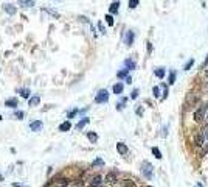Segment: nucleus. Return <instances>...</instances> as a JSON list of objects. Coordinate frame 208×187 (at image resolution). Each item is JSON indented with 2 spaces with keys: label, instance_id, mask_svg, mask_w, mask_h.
I'll return each instance as SVG.
<instances>
[{
  "label": "nucleus",
  "instance_id": "36",
  "mask_svg": "<svg viewBox=\"0 0 208 187\" xmlns=\"http://www.w3.org/2000/svg\"><path fill=\"white\" fill-rule=\"evenodd\" d=\"M98 28H99V31H101L103 34H106V28H104L103 22H98Z\"/></svg>",
  "mask_w": 208,
  "mask_h": 187
},
{
  "label": "nucleus",
  "instance_id": "42",
  "mask_svg": "<svg viewBox=\"0 0 208 187\" xmlns=\"http://www.w3.org/2000/svg\"><path fill=\"white\" fill-rule=\"evenodd\" d=\"M148 52H149V53L152 52V44H151V42H148Z\"/></svg>",
  "mask_w": 208,
  "mask_h": 187
},
{
  "label": "nucleus",
  "instance_id": "24",
  "mask_svg": "<svg viewBox=\"0 0 208 187\" xmlns=\"http://www.w3.org/2000/svg\"><path fill=\"white\" fill-rule=\"evenodd\" d=\"M151 151H152V154L155 156L157 159H161V158H163V156H161V151H160L157 147H152V148H151Z\"/></svg>",
  "mask_w": 208,
  "mask_h": 187
},
{
  "label": "nucleus",
  "instance_id": "12",
  "mask_svg": "<svg viewBox=\"0 0 208 187\" xmlns=\"http://www.w3.org/2000/svg\"><path fill=\"white\" fill-rule=\"evenodd\" d=\"M115 181H117V171H110V173L106 175V182H109V184H113Z\"/></svg>",
  "mask_w": 208,
  "mask_h": 187
},
{
  "label": "nucleus",
  "instance_id": "30",
  "mask_svg": "<svg viewBox=\"0 0 208 187\" xmlns=\"http://www.w3.org/2000/svg\"><path fill=\"white\" fill-rule=\"evenodd\" d=\"M152 94H154V97H155V98H161L160 97V87L159 86H154L152 87Z\"/></svg>",
  "mask_w": 208,
  "mask_h": 187
},
{
  "label": "nucleus",
  "instance_id": "14",
  "mask_svg": "<svg viewBox=\"0 0 208 187\" xmlns=\"http://www.w3.org/2000/svg\"><path fill=\"white\" fill-rule=\"evenodd\" d=\"M19 6H22V8H31V6H34V0H19Z\"/></svg>",
  "mask_w": 208,
  "mask_h": 187
},
{
  "label": "nucleus",
  "instance_id": "39",
  "mask_svg": "<svg viewBox=\"0 0 208 187\" xmlns=\"http://www.w3.org/2000/svg\"><path fill=\"white\" fill-rule=\"evenodd\" d=\"M208 66V55H207V58H205V61H203V64H202V69H205Z\"/></svg>",
  "mask_w": 208,
  "mask_h": 187
},
{
  "label": "nucleus",
  "instance_id": "22",
  "mask_svg": "<svg viewBox=\"0 0 208 187\" xmlns=\"http://www.w3.org/2000/svg\"><path fill=\"white\" fill-rule=\"evenodd\" d=\"M17 92L20 94L24 98H28V100L31 98V97H30V94H31V92H30V89H26V87H22V89H19V90H17Z\"/></svg>",
  "mask_w": 208,
  "mask_h": 187
},
{
  "label": "nucleus",
  "instance_id": "10",
  "mask_svg": "<svg viewBox=\"0 0 208 187\" xmlns=\"http://www.w3.org/2000/svg\"><path fill=\"white\" fill-rule=\"evenodd\" d=\"M118 10H120V2H112L110 3V8H109V14H117Z\"/></svg>",
  "mask_w": 208,
  "mask_h": 187
},
{
  "label": "nucleus",
  "instance_id": "26",
  "mask_svg": "<svg viewBox=\"0 0 208 187\" xmlns=\"http://www.w3.org/2000/svg\"><path fill=\"white\" fill-rule=\"evenodd\" d=\"M161 89H163V95H161V100H165V98L168 97V92H169V87H168L166 83H163V84H161Z\"/></svg>",
  "mask_w": 208,
  "mask_h": 187
},
{
  "label": "nucleus",
  "instance_id": "4",
  "mask_svg": "<svg viewBox=\"0 0 208 187\" xmlns=\"http://www.w3.org/2000/svg\"><path fill=\"white\" fill-rule=\"evenodd\" d=\"M134 41H135V33L132 31V30H128V31L124 33V44L130 47V45L134 44Z\"/></svg>",
  "mask_w": 208,
  "mask_h": 187
},
{
  "label": "nucleus",
  "instance_id": "19",
  "mask_svg": "<svg viewBox=\"0 0 208 187\" xmlns=\"http://www.w3.org/2000/svg\"><path fill=\"white\" fill-rule=\"evenodd\" d=\"M154 73H155V77H157V78L163 80V78H165V75H166V70H165L163 67H159V69H155V70H154Z\"/></svg>",
  "mask_w": 208,
  "mask_h": 187
},
{
  "label": "nucleus",
  "instance_id": "21",
  "mask_svg": "<svg viewBox=\"0 0 208 187\" xmlns=\"http://www.w3.org/2000/svg\"><path fill=\"white\" fill-rule=\"evenodd\" d=\"M87 139L90 140L92 143H96V142H98V134L93 133V131H88V133H87Z\"/></svg>",
  "mask_w": 208,
  "mask_h": 187
},
{
  "label": "nucleus",
  "instance_id": "44",
  "mask_svg": "<svg viewBox=\"0 0 208 187\" xmlns=\"http://www.w3.org/2000/svg\"><path fill=\"white\" fill-rule=\"evenodd\" d=\"M205 120H207V123H208V108H207V114H205Z\"/></svg>",
  "mask_w": 208,
  "mask_h": 187
},
{
  "label": "nucleus",
  "instance_id": "25",
  "mask_svg": "<svg viewBox=\"0 0 208 187\" xmlns=\"http://www.w3.org/2000/svg\"><path fill=\"white\" fill-rule=\"evenodd\" d=\"M128 73H129V70H128V69H123V70H120V72H118V73H117V77L120 78V80H123V78L129 77Z\"/></svg>",
  "mask_w": 208,
  "mask_h": 187
},
{
  "label": "nucleus",
  "instance_id": "45",
  "mask_svg": "<svg viewBox=\"0 0 208 187\" xmlns=\"http://www.w3.org/2000/svg\"><path fill=\"white\" fill-rule=\"evenodd\" d=\"M0 181H3V178H2V175H0Z\"/></svg>",
  "mask_w": 208,
  "mask_h": 187
},
{
  "label": "nucleus",
  "instance_id": "9",
  "mask_svg": "<svg viewBox=\"0 0 208 187\" xmlns=\"http://www.w3.org/2000/svg\"><path fill=\"white\" fill-rule=\"evenodd\" d=\"M3 10H5V13L11 14V16L16 14V11H17V8H16V6H13L11 3H5V5H3Z\"/></svg>",
  "mask_w": 208,
  "mask_h": 187
},
{
  "label": "nucleus",
  "instance_id": "15",
  "mask_svg": "<svg viewBox=\"0 0 208 187\" xmlns=\"http://www.w3.org/2000/svg\"><path fill=\"white\" fill-rule=\"evenodd\" d=\"M176 78H177V72L176 70H169V75H168V84L172 86L176 83Z\"/></svg>",
  "mask_w": 208,
  "mask_h": 187
},
{
  "label": "nucleus",
  "instance_id": "20",
  "mask_svg": "<svg viewBox=\"0 0 208 187\" xmlns=\"http://www.w3.org/2000/svg\"><path fill=\"white\" fill-rule=\"evenodd\" d=\"M135 67H137L135 61H132V59H126L124 61V69H128V70H134Z\"/></svg>",
  "mask_w": 208,
  "mask_h": 187
},
{
  "label": "nucleus",
  "instance_id": "37",
  "mask_svg": "<svg viewBox=\"0 0 208 187\" xmlns=\"http://www.w3.org/2000/svg\"><path fill=\"white\" fill-rule=\"evenodd\" d=\"M135 112H137V116H143V108H141V106H138V108L135 109Z\"/></svg>",
  "mask_w": 208,
  "mask_h": 187
},
{
  "label": "nucleus",
  "instance_id": "31",
  "mask_svg": "<svg viewBox=\"0 0 208 187\" xmlns=\"http://www.w3.org/2000/svg\"><path fill=\"white\" fill-rule=\"evenodd\" d=\"M92 165H93V167H103V165H104V161H103L101 158H98V159H95V161H93Z\"/></svg>",
  "mask_w": 208,
  "mask_h": 187
},
{
  "label": "nucleus",
  "instance_id": "6",
  "mask_svg": "<svg viewBox=\"0 0 208 187\" xmlns=\"http://www.w3.org/2000/svg\"><path fill=\"white\" fill-rule=\"evenodd\" d=\"M42 126H44V125H42L41 120H34V122H31V123H30V129H31V131H34V133L42 131Z\"/></svg>",
  "mask_w": 208,
  "mask_h": 187
},
{
  "label": "nucleus",
  "instance_id": "41",
  "mask_svg": "<svg viewBox=\"0 0 208 187\" xmlns=\"http://www.w3.org/2000/svg\"><path fill=\"white\" fill-rule=\"evenodd\" d=\"M124 81L128 83V84H130V83H132V78H130V77H126V78H124Z\"/></svg>",
  "mask_w": 208,
  "mask_h": 187
},
{
  "label": "nucleus",
  "instance_id": "47",
  "mask_svg": "<svg viewBox=\"0 0 208 187\" xmlns=\"http://www.w3.org/2000/svg\"><path fill=\"white\" fill-rule=\"evenodd\" d=\"M146 187H151V186H146Z\"/></svg>",
  "mask_w": 208,
  "mask_h": 187
},
{
  "label": "nucleus",
  "instance_id": "5",
  "mask_svg": "<svg viewBox=\"0 0 208 187\" xmlns=\"http://www.w3.org/2000/svg\"><path fill=\"white\" fill-rule=\"evenodd\" d=\"M194 143H196V147H203V143H205V136H203V133H196Z\"/></svg>",
  "mask_w": 208,
  "mask_h": 187
},
{
  "label": "nucleus",
  "instance_id": "32",
  "mask_svg": "<svg viewBox=\"0 0 208 187\" xmlns=\"http://www.w3.org/2000/svg\"><path fill=\"white\" fill-rule=\"evenodd\" d=\"M138 3H140V0H129V8H130V10L137 8Z\"/></svg>",
  "mask_w": 208,
  "mask_h": 187
},
{
  "label": "nucleus",
  "instance_id": "11",
  "mask_svg": "<svg viewBox=\"0 0 208 187\" xmlns=\"http://www.w3.org/2000/svg\"><path fill=\"white\" fill-rule=\"evenodd\" d=\"M88 122H90V119H88V117H82V119H81L78 123H76V129H82L84 126H86V125H88Z\"/></svg>",
  "mask_w": 208,
  "mask_h": 187
},
{
  "label": "nucleus",
  "instance_id": "28",
  "mask_svg": "<svg viewBox=\"0 0 208 187\" xmlns=\"http://www.w3.org/2000/svg\"><path fill=\"white\" fill-rule=\"evenodd\" d=\"M126 101H128V98L123 97V98H121V101H120V103H117V109H118V111L124 109V103H126Z\"/></svg>",
  "mask_w": 208,
  "mask_h": 187
},
{
  "label": "nucleus",
  "instance_id": "3",
  "mask_svg": "<svg viewBox=\"0 0 208 187\" xmlns=\"http://www.w3.org/2000/svg\"><path fill=\"white\" fill-rule=\"evenodd\" d=\"M207 108H208V106H200L197 111H194V120H196V122H202L203 119H205Z\"/></svg>",
  "mask_w": 208,
  "mask_h": 187
},
{
  "label": "nucleus",
  "instance_id": "33",
  "mask_svg": "<svg viewBox=\"0 0 208 187\" xmlns=\"http://www.w3.org/2000/svg\"><path fill=\"white\" fill-rule=\"evenodd\" d=\"M14 119L22 120V119H24V112H22V111H16V112H14Z\"/></svg>",
  "mask_w": 208,
  "mask_h": 187
},
{
  "label": "nucleus",
  "instance_id": "38",
  "mask_svg": "<svg viewBox=\"0 0 208 187\" xmlns=\"http://www.w3.org/2000/svg\"><path fill=\"white\" fill-rule=\"evenodd\" d=\"M45 11H47V13H50L51 16H55V17H59V14H57L56 11H53V10H45Z\"/></svg>",
  "mask_w": 208,
  "mask_h": 187
},
{
  "label": "nucleus",
  "instance_id": "34",
  "mask_svg": "<svg viewBox=\"0 0 208 187\" xmlns=\"http://www.w3.org/2000/svg\"><path fill=\"white\" fill-rule=\"evenodd\" d=\"M78 112H79V109H73V111H70V112L67 114V119H73V117H75Z\"/></svg>",
  "mask_w": 208,
  "mask_h": 187
},
{
  "label": "nucleus",
  "instance_id": "16",
  "mask_svg": "<svg viewBox=\"0 0 208 187\" xmlns=\"http://www.w3.org/2000/svg\"><path fill=\"white\" fill-rule=\"evenodd\" d=\"M103 184V178L99 176V175H96V176L92 179V182H90V187H99Z\"/></svg>",
  "mask_w": 208,
  "mask_h": 187
},
{
  "label": "nucleus",
  "instance_id": "48",
  "mask_svg": "<svg viewBox=\"0 0 208 187\" xmlns=\"http://www.w3.org/2000/svg\"><path fill=\"white\" fill-rule=\"evenodd\" d=\"M207 78H208V73H207Z\"/></svg>",
  "mask_w": 208,
  "mask_h": 187
},
{
  "label": "nucleus",
  "instance_id": "17",
  "mask_svg": "<svg viewBox=\"0 0 208 187\" xmlns=\"http://www.w3.org/2000/svg\"><path fill=\"white\" fill-rule=\"evenodd\" d=\"M68 186V179H57L51 184V187H67Z\"/></svg>",
  "mask_w": 208,
  "mask_h": 187
},
{
  "label": "nucleus",
  "instance_id": "29",
  "mask_svg": "<svg viewBox=\"0 0 208 187\" xmlns=\"http://www.w3.org/2000/svg\"><path fill=\"white\" fill-rule=\"evenodd\" d=\"M104 19H106V22H107V25H109V27H112V25L115 24V22H113V16H112V14H107V16L104 17Z\"/></svg>",
  "mask_w": 208,
  "mask_h": 187
},
{
  "label": "nucleus",
  "instance_id": "23",
  "mask_svg": "<svg viewBox=\"0 0 208 187\" xmlns=\"http://www.w3.org/2000/svg\"><path fill=\"white\" fill-rule=\"evenodd\" d=\"M39 103H41V97H37V95H34V97H31V98L28 100V105H30V106H37Z\"/></svg>",
  "mask_w": 208,
  "mask_h": 187
},
{
  "label": "nucleus",
  "instance_id": "2",
  "mask_svg": "<svg viewBox=\"0 0 208 187\" xmlns=\"http://www.w3.org/2000/svg\"><path fill=\"white\" fill-rule=\"evenodd\" d=\"M107 101H109V92H107L106 89L98 90V94H96V97H95V103L103 105V103H107Z\"/></svg>",
  "mask_w": 208,
  "mask_h": 187
},
{
  "label": "nucleus",
  "instance_id": "7",
  "mask_svg": "<svg viewBox=\"0 0 208 187\" xmlns=\"http://www.w3.org/2000/svg\"><path fill=\"white\" fill-rule=\"evenodd\" d=\"M117 151L120 154H128V151H129V148H128V145L126 143H123V142H118L117 143Z\"/></svg>",
  "mask_w": 208,
  "mask_h": 187
},
{
  "label": "nucleus",
  "instance_id": "40",
  "mask_svg": "<svg viewBox=\"0 0 208 187\" xmlns=\"http://www.w3.org/2000/svg\"><path fill=\"white\" fill-rule=\"evenodd\" d=\"M203 136H205V140L208 142V126L205 128V131H203Z\"/></svg>",
  "mask_w": 208,
  "mask_h": 187
},
{
  "label": "nucleus",
  "instance_id": "27",
  "mask_svg": "<svg viewBox=\"0 0 208 187\" xmlns=\"http://www.w3.org/2000/svg\"><path fill=\"white\" fill-rule=\"evenodd\" d=\"M192 66H194V58H191V59H188V61H186V64H185L183 70H185V72H188Z\"/></svg>",
  "mask_w": 208,
  "mask_h": 187
},
{
  "label": "nucleus",
  "instance_id": "46",
  "mask_svg": "<svg viewBox=\"0 0 208 187\" xmlns=\"http://www.w3.org/2000/svg\"><path fill=\"white\" fill-rule=\"evenodd\" d=\"M0 120H2V116H0Z\"/></svg>",
  "mask_w": 208,
  "mask_h": 187
},
{
  "label": "nucleus",
  "instance_id": "1",
  "mask_svg": "<svg viewBox=\"0 0 208 187\" xmlns=\"http://www.w3.org/2000/svg\"><path fill=\"white\" fill-rule=\"evenodd\" d=\"M141 175H143L146 179H152V176H154V167H152L151 162H148V161L141 162Z\"/></svg>",
  "mask_w": 208,
  "mask_h": 187
},
{
  "label": "nucleus",
  "instance_id": "18",
  "mask_svg": "<svg viewBox=\"0 0 208 187\" xmlns=\"http://www.w3.org/2000/svg\"><path fill=\"white\" fill-rule=\"evenodd\" d=\"M70 128H72V123H70L68 120L59 125V131H61V133H67V131H70Z\"/></svg>",
  "mask_w": 208,
  "mask_h": 187
},
{
  "label": "nucleus",
  "instance_id": "35",
  "mask_svg": "<svg viewBox=\"0 0 208 187\" xmlns=\"http://www.w3.org/2000/svg\"><path fill=\"white\" fill-rule=\"evenodd\" d=\"M138 94H140V90H138V89H134L132 92H130V98H132V100H135V98H138Z\"/></svg>",
  "mask_w": 208,
  "mask_h": 187
},
{
  "label": "nucleus",
  "instance_id": "13",
  "mask_svg": "<svg viewBox=\"0 0 208 187\" xmlns=\"http://www.w3.org/2000/svg\"><path fill=\"white\" fill-rule=\"evenodd\" d=\"M123 89H124V84H123V83H117V84H113V87H112V90H113L115 95L123 94Z\"/></svg>",
  "mask_w": 208,
  "mask_h": 187
},
{
  "label": "nucleus",
  "instance_id": "43",
  "mask_svg": "<svg viewBox=\"0 0 208 187\" xmlns=\"http://www.w3.org/2000/svg\"><path fill=\"white\" fill-rule=\"evenodd\" d=\"M13 187H24V186L19 184V182H13Z\"/></svg>",
  "mask_w": 208,
  "mask_h": 187
},
{
  "label": "nucleus",
  "instance_id": "8",
  "mask_svg": "<svg viewBox=\"0 0 208 187\" xmlns=\"http://www.w3.org/2000/svg\"><path fill=\"white\" fill-rule=\"evenodd\" d=\"M5 106H8V108H11V109H16L19 106V100L17 98H8V100L5 101Z\"/></svg>",
  "mask_w": 208,
  "mask_h": 187
}]
</instances>
